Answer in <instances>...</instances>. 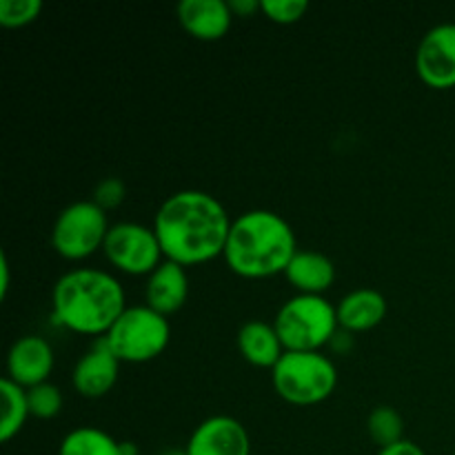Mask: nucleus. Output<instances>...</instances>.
Returning <instances> with one entry per match:
<instances>
[{
	"label": "nucleus",
	"mask_w": 455,
	"mask_h": 455,
	"mask_svg": "<svg viewBox=\"0 0 455 455\" xmlns=\"http://www.w3.org/2000/svg\"><path fill=\"white\" fill-rule=\"evenodd\" d=\"M231 222L234 220L216 196L185 189L160 204L151 227L158 235L164 260L196 267L225 253Z\"/></svg>",
	"instance_id": "1"
},
{
	"label": "nucleus",
	"mask_w": 455,
	"mask_h": 455,
	"mask_svg": "<svg viewBox=\"0 0 455 455\" xmlns=\"http://www.w3.org/2000/svg\"><path fill=\"white\" fill-rule=\"evenodd\" d=\"M53 320L67 331L105 338L127 309L124 287L109 271L78 267L58 278L52 291Z\"/></svg>",
	"instance_id": "2"
},
{
	"label": "nucleus",
	"mask_w": 455,
	"mask_h": 455,
	"mask_svg": "<svg viewBox=\"0 0 455 455\" xmlns=\"http://www.w3.org/2000/svg\"><path fill=\"white\" fill-rule=\"evenodd\" d=\"M296 253L291 225L269 209H251L234 218L222 258L240 278L262 280L284 274Z\"/></svg>",
	"instance_id": "3"
},
{
	"label": "nucleus",
	"mask_w": 455,
	"mask_h": 455,
	"mask_svg": "<svg viewBox=\"0 0 455 455\" xmlns=\"http://www.w3.org/2000/svg\"><path fill=\"white\" fill-rule=\"evenodd\" d=\"M274 389L284 403L314 407L331 398L338 387V369L323 351H284L271 369Z\"/></svg>",
	"instance_id": "4"
},
{
	"label": "nucleus",
	"mask_w": 455,
	"mask_h": 455,
	"mask_svg": "<svg viewBox=\"0 0 455 455\" xmlns=\"http://www.w3.org/2000/svg\"><path fill=\"white\" fill-rule=\"evenodd\" d=\"M274 327L284 351H323L340 324L338 309L327 298L298 293L280 307Z\"/></svg>",
	"instance_id": "5"
},
{
	"label": "nucleus",
	"mask_w": 455,
	"mask_h": 455,
	"mask_svg": "<svg viewBox=\"0 0 455 455\" xmlns=\"http://www.w3.org/2000/svg\"><path fill=\"white\" fill-rule=\"evenodd\" d=\"M172 340V327L167 315L158 314L147 305H133L116 320L107 331L105 342L120 363H151L164 354Z\"/></svg>",
	"instance_id": "6"
},
{
	"label": "nucleus",
	"mask_w": 455,
	"mask_h": 455,
	"mask_svg": "<svg viewBox=\"0 0 455 455\" xmlns=\"http://www.w3.org/2000/svg\"><path fill=\"white\" fill-rule=\"evenodd\" d=\"M111 225L105 209L93 200H78L58 213L52 229V244L65 260L80 262L105 247Z\"/></svg>",
	"instance_id": "7"
},
{
	"label": "nucleus",
	"mask_w": 455,
	"mask_h": 455,
	"mask_svg": "<svg viewBox=\"0 0 455 455\" xmlns=\"http://www.w3.org/2000/svg\"><path fill=\"white\" fill-rule=\"evenodd\" d=\"M102 253L111 267L127 275H151L164 262L154 227L140 222L111 225Z\"/></svg>",
	"instance_id": "8"
},
{
	"label": "nucleus",
	"mask_w": 455,
	"mask_h": 455,
	"mask_svg": "<svg viewBox=\"0 0 455 455\" xmlns=\"http://www.w3.org/2000/svg\"><path fill=\"white\" fill-rule=\"evenodd\" d=\"M416 71L427 87H455V22L435 25L422 36L416 52Z\"/></svg>",
	"instance_id": "9"
},
{
	"label": "nucleus",
	"mask_w": 455,
	"mask_h": 455,
	"mask_svg": "<svg viewBox=\"0 0 455 455\" xmlns=\"http://www.w3.org/2000/svg\"><path fill=\"white\" fill-rule=\"evenodd\" d=\"M185 451L187 455H251V438L235 418L213 416L196 427Z\"/></svg>",
	"instance_id": "10"
},
{
	"label": "nucleus",
	"mask_w": 455,
	"mask_h": 455,
	"mask_svg": "<svg viewBox=\"0 0 455 455\" xmlns=\"http://www.w3.org/2000/svg\"><path fill=\"white\" fill-rule=\"evenodd\" d=\"M56 364L52 345L40 336H22L7 354V378L22 389L44 385Z\"/></svg>",
	"instance_id": "11"
},
{
	"label": "nucleus",
	"mask_w": 455,
	"mask_h": 455,
	"mask_svg": "<svg viewBox=\"0 0 455 455\" xmlns=\"http://www.w3.org/2000/svg\"><path fill=\"white\" fill-rule=\"evenodd\" d=\"M120 364L123 363L107 347L105 338H98L92 349L76 363L74 373H71L74 389L83 398H102V395H107L114 389L116 380H118Z\"/></svg>",
	"instance_id": "12"
},
{
	"label": "nucleus",
	"mask_w": 455,
	"mask_h": 455,
	"mask_svg": "<svg viewBox=\"0 0 455 455\" xmlns=\"http://www.w3.org/2000/svg\"><path fill=\"white\" fill-rule=\"evenodd\" d=\"M176 12L182 29L207 43L225 38L234 22V12L227 0H182Z\"/></svg>",
	"instance_id": "13"
},
{
	"label": "nucleus",
	"mask_w": 455,
	"mask_h": 455,
	"mask_svg": "<svg viewBox=\"0 0 455 455\" xmlns=\"http://www.w3.org/2000/svg\"><path fill=\"white\" fill-rule=\"evenodd\" d=\"M189 298V275L178 262L164 260L154 274L147 278L145 300L147 307L163 315H172L185 307Z\"/></svg>",
	"instance_id": "14"
},
{
	"label": "nucleus",
	"mask_w": 455,
	"mask_h": 455,
	"mask_svg": "<svg viewBox=\"0 0 455 455\" xmlns=\"http://www.w3.org/2000/svg\"><path fill=\"white\" fill-rule=\"evenodd\" d=\"M284 275L298 293L324 296V291H329L336 283V265L324 253L298 249Z\"/></svg>",
	"instance_id": "15"
},
{
	"label": "nucleus",
	"mask_w": 455,
	"mask_h": 455,
	"mask_svg": "<svg viewBox=\"0 0 455 455\" xmlns=\"http://www.w3.org/2000/svg\"><path fill=\"white\" fill-rule=\"evenodd\" d=\"M338 324L349 333L378 327L387 315V300L376 289H355L338 302Z\"/></svg>",
	"instance_id": "16"
},
{
	"label": "nucleus",
	"mask_w": 455,
	"mask_h": 455,
	"mask_svg": "<svg viewBox=\"0 0 455 455\" xmlns=\"http://www.w3.org/2000/svg\"><path fill=\"white\" fill-rule=\"evenodd\" d=\"M240 355L258 369H274L284 355L283 340L274 324L249 320L238 331Z\"/></svg>",
	"instance_id": "17"
},
{
	"label": "nucleus",
	"mask_w": 455,
	"mask_h": 455,
	"mask_svg": "<svg viewBox=\"0 0 455 455\" xmlns=\"http://www.w3.org/2000/svg\"><path fill=\"white\" fill-rule=\"evenodd\" d=\"M0 400H3V418H0V443H9L16 438L25 427L29 413L27 389L16 385L9 378L0 380Z\"/></svg>",
	"instance_id": "18"
},
{
	"label": "nucleus",
	"mask_w": 455,
	"mask_h": 455,
	"mask_svg": "<svg viewBox=\"0 0 455 455\" xmlns=\"http://www.w3.org/2000/svg\"><path fill=\"white\" fill-rule=\"evenodd\" d=\"M58 455H120V443L98 427H78L62 438Z\"/></svg>",
	"instance_id": "19"
},
{
	"label": "nucleus",
	"mask_w": 455,
	"mask_h": 455,
	"mask_svg": "<svg viewBox=\"0 0 455 455\" xmlns=\"http://www.w3.org/2000/svg\"><path fill=\"white\" fill-rule=\"evenodd\" d=\"M367 431L369 438L378 444L380 449L391 447L404 440V420L394 407L389 404H380L373 409L367 418Z\"/></svg>",
	"instance_id": "20"
},
{
	"label": "nucleus",
	"mask_w": 455,
	"mask_h": 455,
	"mask_svg": "<svg viewBox=\"0 0 455 455\" xmlns=\"http://www.w3.org/2000/svg\"><path fill=\"white\" fill-rule=\"evenodd\" d=\"M27 403H29L31 418L38 420H52L62 409V394L56 385L44 382V385L27 389Z\"/></svg>",
	"instance_id": "21"
},
{
	"label": "nucleus",
	"mask_w": 455,
	"mask_h": 455,
	"mask_svg": "<svg viewBox=\"0 0 455 455\" xmlns=\"http://www.w3.org/2000/svg\"><path fill=\"white\" fill-rule=\"evenodd\" d=\"M43 13L40 0H3L0 3V25L7 29H20L38 20Z\"/></svg>",
	"instance_id": "22"
},
{
	"label": "nucleus",
	"mask_w": 455,
	"mask_h": 455,
	"mask_svg": "<svg viewBox=\"0 0 455 455\" xmlns=\"http://www.w3.org/2000/svg\"><path fill=\"white\" fill-rule=\"evenodd\" d=\"M309 12L307 0H262V13L278 25H293Z\"/></svg>",
	"instance_id": "23"
},
{
	"label": "nucleus",
	"mask_w": 455,
	"mask_h": 455,
	"mask_svg": "<svg viewBox=\"0 0 455 455\" xmlns=\"http://www.w3.org/2000/svg\"><path fill=\"white\" fill-rule=\"evenodd\" d=\"M124 198H127V187H124V182L120 178H105L96 187V191H93V203L100 209H105V212L120 207L124 203Z\"/></svg>",
	"instance_id": "24"
},
{
	"label": "nucleus",
	"mask_w": 455,
	"mask_h": 455,
	"mask_svg": "<svg viewBox=\"0 0 455 455\" xmlns=\"http://www.w3.org/2000/svg\"><path fill=\"white\" fill-rule=\"evenodd\" d=\"M378 455H427V453L422 451V447H418L416 443H411V440L404 438L403 443L391 444V447H387V449H380Z\"/></svg>",
	"instance_id": "25"
},
{
	"label": "nucleus",
	"mask_w": 455,
	"mask_h": 455,
	"mask_svg": "<svg viewBox=\"0 0 455 455\" xmlns=\"http://www.w3.org/2000/svg\"><path fill=\"white\" fill-rule=\"evenodd\" d=\"M329 347H331V349L336 351L338 355L349 354V351L354 349V333L345 331V329H338V333L331 338V342H329Z\"/></svg>",
	"instance_id": "26"
},
{
	"label": "nucleus",
	"mask_w": 455,
	"mask_h": 455,
	"mask_svg": "<svg viewBox=\"0 0 455 455\" xmlns=\"http://www.w3.org/2000/svg\"><path fill=\"white\" fill-rule=\"evenodd\" d=\"M229 7L234 16H251L262 12V0H231Z\"/></svg>",
	"instance_id": "27"
},
{
	"label": "nucleus",
	"mask_w": 455,
	"mask_h": 455,
	"mask_svg": "<svg viewBox=\"0 0 455 455\" xmlns=\"http://www.w3.org/2000/svg\"><path fill=\"white\" fill-rule=\"evenodd\" d=\"M9 262H7V253H0V298H7L9 291Z\"/></svg>",
	"instance_id": "28"
},
{
	"label": "nucleus",
	"mask_w": 455,
	"mask_h": 455,
	"mask_svg": "<svg viewBox=\"0 0 455 455\" xmlns=\"http://www.w3.org/2000/svg\"><path fill=\"white\" fill-rule=\"evenodd\" d=\"M120 455H140V449H138L136 443H120Z\"/></svg>",
	"instance_id": "29"
},
{
	"label": "nucleus",
	"mask_w": 455,
	"mask_h": 455,
	"mask_svg": "<svg viewBox=\"0 0 455 455\" xmlns=\"http://www.w3.org/2000/svg\"><path fill=\"white\" fill-rule=\"evenodd\" d=\"M163 455H187L185 449H169V451H164Z\"/></svg>",
	"instance_id": "30"
}]
</instances>
